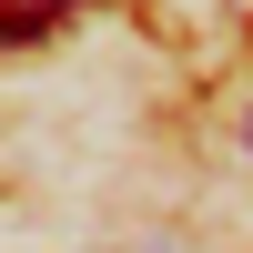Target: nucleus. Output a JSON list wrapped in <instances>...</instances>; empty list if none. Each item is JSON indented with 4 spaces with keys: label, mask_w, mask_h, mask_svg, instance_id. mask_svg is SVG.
<instances>
[{
    "label": "nucleus",
    "mask_w": 253,
    "mask_h": 253,
    "mask_svg": "<svg viewBox=\"0 0 253 253\" xmlns=\"http://www.w3.org/2000/svg\"><path fill=\"white\" fill-rule=\"evenodd\" d=\"M81 0H0V51H20V41H41V31H61Z\"/></svg>",
    "instance_id": "1"
},
{
    "label": "nucleus",
    "mask_w": 253,
    "mask_h": 253,
    "mask_svg": "<svg viewBox=\"0 0 253 253\" xmlns=\"http://www.w3.org/2000/svg\"><path fill=\"white\" fill-rule=\"evenodd\" d=\"M243 142H253V112H243Z\"/></svg>",
    "instance_id": "2"
}]
</instances>
